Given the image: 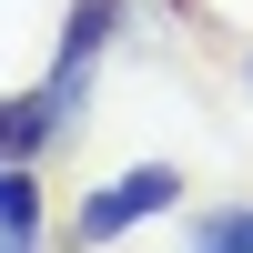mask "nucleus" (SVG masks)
Here are the masks:
<instances>
[{"mask_svg":"<svg viewBox=\"0 0 253 253\" xmlns=\"http://www.w3.org/2000/svg\"><path fill=\"white\" fill-rule=\"evenodd\" d=\"M0 253H41V223H10V233H0Z\"/></svg>","mask_w":253,"mask_h":253,"instance_id":"423d86ee","label":"nucleus"},{"mask_svg":"<svg viewBox=\"0 0 253 253\" xmlns=\"http://www.w3.org/2000/svg\"><path fill=\"white\" fill-rule=\"evenodd\" d=\"M41 223V162H0V233Z\"/></svg>","mask_w":253,"mask_h":253,"instance_id":"39448f33","label":"nucleus"},{"mask_svg":"<svg viewBox=\"0 0 253 253\" xmlns=\"http://www.w3.org/2000/svg\"><path fill=\"white\" fill-rule=\"evenodd\" d=\"M193 193V182L172 172V162H132V172H112V182H91V193L71 203V243L81 253H101V243H122L132 223H152V213H172V203Z\"/></svg>","mask_w":253,"mask_h":253,"instance_id":"f257e3e1","label":"nucleus"},{"mask_svg":"<svg viewBox=\"0 0 253 253\" xmlns=\"http://www.w3.org/2000/svg\"><path fill=\"white\" fill-rule=\"evenodd\" d=\"M81 122L51 101V81H31V91H0V162H41L51 142H71Z\"/></svg>","mask_w":253,"mask_h":253,"instance_id":"7ed1b4c3","label":"nucleus"},{"mask_svg":"<svg viewBox=\"0 0 253 253\" xmlns=\"http://www.w3.org/2000/svg\"><path fill=\"white\" fill-rule=\"evenodd\" d=\"M172 10H193V0H172Z\"/></svg>","mask_w":253,"mask_h":253,"instance_id":"6e6552de","label":"nucleus"},{"mask_svg":"<svg viewBox=\"0 0 253 253\" xmlns=\"http://www.w3.org/2000/svg\"><path fill=\"white\" fill-rule=\"evenodd\" d=\"M193 253H253V203H223V213L193 223Z\"/></svg>","mask_w":253,"mask_h":253,"instance_id":"20e7f679","label":"nucleus"},{"mask_svg":"<svg viewBox=\"0 0 253 253\" xmlns=\"http://www.w3.org/2000/svg\"><path fill=\"white\" fill-rule=\"evenodd\" d=\"M122 20H132V0H71L61 10V51H51V101L61 112H91V71H101V51L122 41Z\"/></svg>","mask_w":253,"mask_h":253,"instance_id":"f03ea898","label":"nucleus"},{"mask_svg":"<svg viewBox=\"0 0 253 253\" xmlns=\"http://www.w3.org/2000/svg\"><path fill=\"white\" fill-rule=\"evenodd\" d=\"M243 91H253V51H243Z\"/></svg>","mask_w":253,"mask_h":253,"instance_id":"0eeeda50","label":"nucleus"}]
</instances>
